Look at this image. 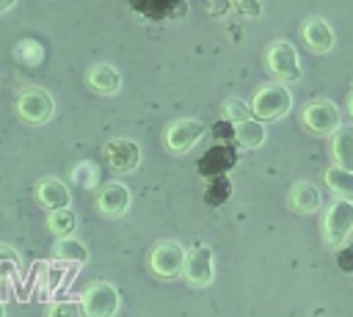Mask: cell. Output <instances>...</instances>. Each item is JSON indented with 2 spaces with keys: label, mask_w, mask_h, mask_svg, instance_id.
Wrapping results in <instances>:
<instances>
[{
  "label": "cell",
  "mask_w": 353,
  "mask_h": 317,
  "mask_svg": "<svg viewBox=\"0 0 353 317\" xmlns=\"http://www.w3.org/2000/svg\"><path fill=\"white\" fill-rule=\"evenodd\" d=\"M287 201H290V209H292V212H298V215H312V212L320 209V190H317L312 182L301 179V182H295V185L290 187Z\"/></svg>",
  "instance_id": "2e32d148"
},
{
  "label": "cell",
  "mask_w": 353,
  "mask_h": 317,
  "mask_svg": "<svg viewBox=\"0 0 353 317\" xmlns=\"http://www.w3.org/2000/svg\"><path fill=\"white\" fill-rule=\"evenodd\" d=\"M72 273H74V265H66V262H41V278H39L41 295H55V292L66 289Z\"/></svg>",
  "instance_id": "9a60e30c"
},
{
  "label": "cell",
  "mask_w": 353,
  "mask_h": 317,
  "mask_svg": "<svg viewBox=\"0 0 353 317\" xmlns=\"http://www.w3.org/2000/svg\"><path fill=\"white\" fill-rule=\"evenodd\" d=\"M265 138H268V130H265V124L256 121V119H248V121H243V124L234 127V141H237L243 149H259V146L265 143Z\"/></svg>",
  "instance_id": "ffe728a7"
},
{
  "label": "cell",
  "mask_w": 353,
  "mask_h": 317,
  "mask_svg": "<svg viewBox=\"0 0 353 317\" xmlns=\"http://www.w3.org/2000/svg\"><path fill=\"white\" fill-rule=\"evenodd\" d=\"M19 270V254L11 245L0 243V281H11Z\"/></svg>",
  "instance_id": "d4e9b609"
},
{
  "label": "cell",
  "mask_w": 353,
  "mask_h": 317,
  "mask_svg": "<svg viewBox=\"0 0 353 317\" xmlns=\"http://www.w3.org/2000/svg\"><path fill=\"white\" fill-rule=\"evenodd\" d=\"M14 108H17V116H19L25 124H33V127L47 124V121L55 116V102H52V96H50L44 88H36V85L19 91Z\"/></svg>",
  "instance_id": "8992f818"
},
{
  "label": "cell",
  "mask_w": 353,
  "mask_h": 317,
  "mask_svg": "<svg viewBox=\"0 0 353 317\" xmlns=\"http://www.w3.org/2000/svg\"><path fill=\"white\" fill-rule=\"evenodd\" d=\"M331 157H334V165L353 171V124H342L331 135Z\"/></svg>",
  "instance_id": "e0dca14e"
},
{
  "label": "cell",
  "mask_w": 353,
  "mask_h": 317,
  "mask_svg": "<svg viewBox=\"0 0 353 317\" xmlns=\"http://www.w3.org/2000/svg\"><path fill=\"white\" fill-rule=\"evenodd\" d=\"M301 124L312 135L328 138V135H334L342 127V116H339L336 102H331V99H312V102H306L301 108Z\"/></svg>",
  "instance_id": "277c9868"
},
{
  "label": "cell",
  "mask_w": 353,
  "mask_h": 317,
  "mask_svg": "<svg viewBox=\"0 0 353 317\" xmlns=\"http://www.w3.org/2000/svg\"><path fill=\"white\" fill-rule=\"evenodd\" d=\"M323 179H325V187H328L336 198L353 201V171H345V168H339V165L331 163V165L325 168Z\"/></svg>",
  "instance_id": "d6986e66"
},
{
  "label": "cell",
  "mask_w": 353,
  "mask_h": 317,
  "mask_svg": "<svg viewBox=\"0 0 353 317\" xmlns=\"http://www.w3.org/2000/svg\"><path fill=\"white\" fill-rule=\"evenodd\" d=\"M182 278L190 287H210L212 284V278H215V256H212V248L210 245L199 243V245H193L188 251Z\"/></svg>",
  "instance_id": "9c48e42d"
},
{
  "label": "cell",
  "mask_w": 353,
  "mask_h": 317,
  "mask_svg": "<svg viewBox=\"0 0 353 317\" xmlns=\"http://www.w3.org/2000/svg\"><path fill=\"white\" fill-rule=\"evenodd\" d=\"M347 113H350V119H353V85H350V94H347Z\"/></svg>",
  "instance_id": "f1b7e54d"
},
{
  "label": "cell",
  "mask_w": 353,
  "mask_h": 317,
  "mask_svg": "<svg viewBox=\"0 0 353 317\" xmlns=\"http://www.w3.org/2000/svg\"><path fill=\"white\" fill-rule=\"evenodd\" d=\"M223 116H226L234 127L243 124V121H248V119H254V116H251V105H248L245 99H237V96H232V99L223 102Z\"/></svg>",
  "instance_id": "603a6c76"
},
{
  "label": "cell",
  "mask_w": 353,
  "mask_h": 317,
  "mask_svg": "<svg viewBox=\"0 0 353 317\" xmlns=\"http://www.w3.org/2000/svg\"><path fill=\"white\" fill-rule=\"evenodd\" d=\"M301 39H303V44H306L312 52H320V55L331 52V50H334V41H336L334 28H331L323 17H309V19L301 25Z\"/></svg>",
  "instance_id": "7c38bea8"
},
{
  "label": "cell",
  "mask_w": 353,
  "mask_h": 317,
  "mask_svg": "<svg viewBox=\"0 0 353 317\" xmlns=\"http://www.w3.org/2000/svg\"><path fill=\"white\" fill-rule=\"evenodd\" d=\"M14 58H17L22 66H36V63H41L44 50H41V44H39L36 39H22V41L14 47Z\"/></svg>",
  "instance_id": "7402d4cb"
},
{
  "label": "cell",
  "mask_w": 353,
  "mask_h": 317,
  "mask_svg": "<svg viewBox=\"0 0 353 317\" xmlns=\"http://www.w3.org/2000/svg\"><path fill=\"white\" fill-rule=\"evenodd\" d=\"M72 179L80 185V187H97L99 185V168L91 163V160H83L72 168Z\"/></svg>",
  "instance_id": "cb8c5ba5"
},
{
  "label": "cell",
  "mask_w": 353,
  "mask_h": 317,
  "mask_svg": "<svg viewBox=\"0 0 353 317\" xmlns=\"http://www.w3.org/2000/svg\"><path fill=\"white\" fill-rule=\"evenodd\" d=\"M251 116L256 119V121H279V119H284L287 113H290V108H292V94H290V88L284 85V83H276V80H270V83H262L256 91H254V96H251Z\"/></svg>",
  "instance_id": "6da1fadb"
},
{
  "label": "cell",
  "mask_w": 353,
  "mask_h": 317,
  "mask_svg": "<svg viewBox=\"0 0 353 317\" xmlns=\"http://www.w3.org/2000/svg\"><path fill=\"white\" fill-rule=\"evenodd\" d=\"M105 160L110 163L113 171H135L141 163V146L132 138H113L105 143Z\"/></svg>",
  "instance_id": "8fae6325"
},
{
  "label": "cell",
  "mask_w": 353,
  "mask_h": 317,
  "mask_svg": "<svg viewBox=\"0 0 353 317\" xmlns=\"http://www.w3.org/2000/svg\"><path fill=\"white\" fill-rule=\"evenodd\" d=\"M47 229L55 234V240L72 237L74 229H77V212H74V209H55V212H47Z\"/></svg>",
  "instance_id": "44dd1931"
},
{
  "label": "cell",
  "mask_w": 353,
  "mask_h": 317,
  "mask_svg": "<svg viewBox=\"0 0 353 317\" xmlns=\"http://www.w3.org/2000/svg\"><path fill=\"white\" fill-rule=\"evenodd\" d=\"M185 259H188V251L176 240H160L149 251V267L160 278H176V276H182Z\"/></svg>",
  "instance_id": "52a82bcc"
},
{
  "label": "cell",
  "mask_w": 353,
  "mask_h": 317,
  "mask_svg": "<svg viewBox=\"0 0 353 317\" xmlns=\"http://www.w3.org/2000/svg\"><path fill=\"white\" fill-rule=\"evenodd\" d=\"M36 198H39V204H44L50 212H55V209H69V204H72L69 187H66L61 179H55V176H44V179L36 182Z\"/></svg>",
  "instance_id": "5bb4252c"
},
{
  "label": "cell",
  "mask_w": 353,
  "mask_h": 317,
  "mask_svg": "<svg viewBox=\"0 0 353 317\" xmlns=\"http://www.w3.org/2000/svg\"><path fill=\"white\" fill-rule=\"evenodd\" d=\"M44 317H83V309H80V300H52Z\"/></svg>",
  "instance_id": "484cf974"
},
{
  "label": "cell",
  "mask_w": 353,
  "mask_h": 317,
  "mask_svg": "<svg viewBox=\"0 0 353 317\" xmlns=\"http://www.w3.org/2000/svg\"><path fill=\"white\" fill-rule=\"evenodd\" d=\"M265 66L273 74L276 83H295L301 77V58L292 41L287 39H273L265 50Z\"/></svg>",
  "instance_id": "7a4b0ae2"
},
{
  "label": "cell",
  "mask_w": 353,
  "mask_h": 317,
  "mask_svg": "<svg viewBox=\"0 0 353 317\" xmlns=\"http://www.w3.org/2000/svg\"><path fill=\"white\" fill-rule=\"evenodd\" d=\"M0 317H6V306H3V300H0Z\"/></svg>",
  "instance_id": "f546056e"
},
{
  "label": "cell",
  "mask_w": 353,
  "mask_h": 317,
  "mask_svg": "<svg viewBox=\"0 0 353 317\" xmlns=\"http://www.w3.org/2000/svg\"><path fill=\"white\" fill-rule=\"evenodd\" d=\"M83 317H116L121 309V295L110 281H91L80 292Z\"/></svg>",
  "instance_id": "3957f363"
},
{
  "label": "cell",
  "mask_w": 353,
  "mask_h": 317,
  "mask_svg": "<svg viewBox=\"0 0 353 317\" xmlns=\"http://www.w3.org/2000/svg\"><path fill=\"white\" fill-rule=\"evenodd\" d=\"M350 234H353V201L334 198L323 215V237L328 245L339 248L347 243Z\"/></svg>",
  "instance_id": "5b68a950"
},
{
  "label": "cell",
  "mask_w": 353,
  "mask_h": 317,
  "mask_svg": "<svg viewBox=\"0 0 353 317\" xmlns=\"http://www.w3.org/2000/svg\"><path fill=\"white\" fill-rule=\"evenodd\" d=\"M97 212L105 215V218H121L130 204H132V193L124 182H105L99 190H97Z\"/></svg>",
  "instance_id": "30bf717a"
},
{
  "label": "cell",
  "mask_w": 353,
  "mask_h": 317,
  "mask_svg": "<svg viewBox=\"0 0 353 317\" xmlns=\"http://www.w3.org/2000/svg\"><path fill=\"white\" fill-rule=\"evenodd\" d=\"M14 8V0H3L0 3V14H6V11H11Z\"/></svg>",
  "instance_id": "83f0119b"
},
{
  "label": "cell",
  "mask_w": 353,
  "mask_h": 317,
  "mask_svg": "<svg viewBox=\"0 0 353 317\" xmlns=\"http://www.w3.org/2000/svg\"><path fill=\"white\" fill-rule=\"evenodd\" d=\"M232 8L240 11V14H245V17H259L262 14V3H234Z\"/></svg>",
  "instance_id": "4316f807"
},
{
  "label": "cell",
  "mask_w": 353,
  "mask_h": 317,
  "mask_svg": "<svg viewBox=\"0 0 353 317\" xmlns=\"http://www.w3.org/2000/svg\"><path fill=\"white\" fill-rule=\"evenodd\" d=\"M52 256H55V262H66V265L80 267L88 262V248L77 237H61L52 243Z\"/></svg>",
  "instance_id": "ac0fdd59"
},
{
  "label": "cell",
  "mask_w": 353,
  "mask_h": 317,
  "mask_svg": "<svg viewBox=\"0 0 353 317\" xmlns=\"http://www.w3.org/2000/svg\"><path fill=\"white\" fill-rule=\"evenodd\" d=\"M201 138H204V124L199 119H176L163 132V143L171 154H188Z\"/></svg>",
  "instance_id": "ba28073f"
},
{
  "label": "cell",
  "mask_w": 353,
  "mask_h": 317,
  "mask_svg": "<svg viewBox=\"0 0 353 317\" xmlns=\"http://www.w3.org/2000/svg\"><path fill=\"white\" fill-rule=\"evenodd\" d=\"M85 85L99 96H113L121 91V72L113 63H91L85 69Z\"/></svg>",
  "instance_id": "4fadbf2b"
}]
</instances>
